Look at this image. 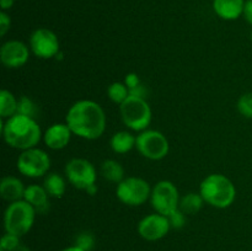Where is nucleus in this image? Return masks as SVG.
Masks as SVG:
<instances>
[{
	"mask_svg": "<svg viewBox=\"0 0 252 251\" xmlns=\"http://www.w3.org/2000/svg\"><path fill=\"white\" fill-rule=\"evenodd\" d=\"M65 123L74 135L86 140L98 139L106 129V113L100 103L79 100L69 107Z\"/></svg>",
	"mask_w": 252,
	"mask_h": 251,
	"instance_id": "obj_1",
	"label": "nucleus"
},
{
	"mask_svg": "<svg viewBox=\"0 0 252 251\" xmlns=\"http://www.w3.org/2000/svg\"><path fill=\"white\" fill-rule=\"evenodd\" d=\"M2 137L10 148L17 150H27L38 145L43 139L42 129L33 117L16 113L5 120L1 127Z\"/></svg>",
	"mask_w": 252,
	"mask_h": 251,
	"instance_id": "obj_2",
	"label": "nucleus"
},
{
	"mask_svg": "<svg viewBox=\"0 0 252 251\" xmlns=\"http://www.w3.org/2000/svg\"><path fill=\"white\" fill-rule=\"evenodd\" d=\"M199 193L204 202L218 209H225L236 198V187L230 179L223 174H211L199 185Z\"/></svg>",
	"mask_w": 252,
	"mask_h": 251,
	"instance_id": "obj_3",
	"label": "nucleus"
},
{
	"mask_svg": "<svg viewBox=\"0 0 252 251\" xmlns=\"http://www.w3.org/2000/svg\"><path fill=\"white\" fill-rule=\"evenodd\" d=\"M36 209L25 199L11 202L4 212L5 233L24 236L29 233L34 224Z\"/></svg>",
	"mask_w": 252,
	"mask_h": 251,
	"instance_id": "obj_4",
	"label": "nucleus"
},
{
	"mask_svg": "<svg viewBox=\"0 0 252 251\" xmlns=\"http://www.w3.org/2000/svg\"><path fill=\"white\" fill-rule=\"evenodd\" d=\"M120 113L126 127L135 132L148 129L152 123L153 112L147 98L129 95L127 100L120 105Z\"/></svg>",
	"mask_w": 252,
	"mask_h": 251,
	"instance_id": "obj_5",
	"label": "nucleus"
},
{
	"mask_svg": "<svg viewBox=\"0 0 252 251\" xmlns=\"http://www.w3.org/2000/svg\"><path fill=\"white\" fill-rule=\"evenodd\" d=\"M116 196L129 207H139L144 204L152 196V187L142 177H125L116 187Z\"/></svg>",
	"mask_w": 252,
	"mask_h": 251,
	"instance_id": "obj_6",
	"label": "nucleus"
},
{
	"mask_svg": "<svg viewBox=\"0 0 252 251\" xmlns=\"http://www.w3.org/2000/svg\"><path fill=\"white\" fill-rule=\"evenodd\" d=\"M51 167V157L47 152L34 147L22 150L16 160V169L24 176L38 179L46 176Z\"/></svg>",
	"mask_w": 252,
	"mask_h": 251,
	"instance_id": "obj_7",
	"label": "nucleus"
},
{
	"mask_svg": "<svg viewBox=\"0 0 252 251\" xmlns=\"http://www.w3.org/2000/svg\"><path fill=\"white\" fill-rule=\"evenodd\" d=\"M135 148L145 159L158 161L167 157L170 144L167 138L161 132L155 129H145L137 135Z\"/></svg>",
	"mask_w": 252,
	"mask_h": 251,
	"instance_id": "obj_8",
	"label": "nucleus"
},
{
	"mask_svg": "<svg viewBox=\"0 0 252 251\" xmlns=\"http://www.w3.org/2000/svg\"><path fill=\"white\" fill-rule=\"evenodd\" d=\"M179 189L171 181L162 180L155 184L152 188L150 203L157 213L169 217L172 212L179 209L180 206Z\"/></svg>",
	"mask_w": 252,
	"mask_h": 251,
	"instance_id": "obj_9",
	"label": "nucleus"
},
{
	"mask_svg": "<svg viewBox=\"0 0 252 251\" xmlns=\"http://www.w3.org/2000/svg\"><path fill=\"white\" fill-rule=\"evenodd\" d=\"M64 174L69 184L75 188L86 191L89 187L96 185L97 171L94 164L83 157H74L69 160L64 167Z\"/></svg>",
	"mask_w": 252,
	"mask_h": 251,
	"instance_id": "obj_10",
	"label": "nucleus"
},
{
	"mask_svg": "<svg viewBox=\"0 0 252 251\" xmlns=\"http://www.w3.org/2000/svg\"><path fill=\"white\" fill-rule=\"evenodd\" d=\"M59 39L52 30L39 27L32 32L30 37V49L32 53L41 59H51L58 56Z\"/></svg>",
	"mask_w": 252,
	"mask_h": 251,
	"instance_id": "obj_11",
	"label": "nucleus"
},
{
	"mask_svg": "<svg viewBox=\"0 0 252 251\" xmlns=\"http://www.w3.org/2000/svg\"><path fill=\"white\" fill-rule=\"evenodd\" d=\"M171 229L169 218L159 213L148 214L144 218L140 219L138 223L137 230L140 238L147 241H158L167 235Z\"/></svg>",
	"mask_w": 252,
	"mask_h": 251,
	"instance_id": "obj_12",
	"label": "nucleus"
},
{
	"mask_svg": "<svg viewBox=\"0 0 252 251\" xmlns=\"http://www.w3.org/2000/svg\"><path fill=\"white\" fill-rule=\"evenodd\" d=\"M30 51V46L24 42L19 39H10L0 48V61L6 68H21L29 62Z\"/></svg>",
	"mask_w": 252,
	"mask_h": 251,
	"instance_id": "obj_13",
	"label": "nucleus"
},
{
	"mask_svg": "<svg viewBox=\"0 0 252 251\" xmlns=\"http://www.w3.org/2000/svg\"><path fill=\"white\" fill-rule=\"evenodd\" d=\"M71 135H74L73 132L65 122L53 123L43 133V142L49 149L61 150L70 143Z\"/></svg>",
	"mask_w": 252,
	"mask_h": 251,
	"instance_id": "obj_14",
	"label": "nucleus"
},
{
	"mask_svg": "<svg viewBox=\"0 0 252 251\" xmlns=\"http://www.w3.org/2000/svg\"><path fill=\"white\" fill-rule=\"evenodd\" d=\"M24 199L29 202L37 213L46 214L49 211V196L46 188L39 185H29L25 189Z\"/></svg>",
	"mask_w": 252,
	"mask_h": 251,
	"instance_id": "obj_15",
	"label": "nucleus"
},
{
	"mask_svg": "<svg viewBox=\"0 0 252 251\" xmlns=\"http://www.w3.org/2000/svg\"><path fill=\"white\" fill-rule=\"evenodd\" d=\"M25 189L24 182L16 176H5L0 182V196L10 203L24 199Z\"/></svg>",
	"mask_w": 252,
	"mask_h": 251,
	"instance_id": "obj_16",
	"label": "nucleus"
},
{
	"mask_svg": "<svg viewBox=\"0 0 252 251\" xmlns=\"http://www.w3.org/2000/svg\"><path fill=\"white\" fill-rule=\"evenodd\" d=\"M244 0H213L214 12L223 20H236L244 14Z\"/></svg>",
	"mask_w": 252,
	"mask_h": 251,
	"instance_id": "obj_17",
	"label": "nucleus"
},
{
	"mask_svg": "<svg viewBox=\"0 0 252 251\" xmlns=\"http://www.w3.org/2000/svg\"><path fill=\"white\" fill-rule=\"evenodd\" d=\"M135 143H137V137H134L128 130L116 132L110 140L111 149L116 154H126V153L130 152L133 148H135Z\"/></svg>",
	"mask_w": 252,
	"mask_h": 251,
	"instance_id": "obj_18",
	"label": "nucleus"
},
{
	"mask_svg": "<svg viewBox=\"0 0 252 251\" xmlns=\"http://www.w3.org/2000/svg\"><path fill=\"white\" fill-rule=\"evenodd\" d=\"M43 187L46 188L49 197L62 198L66 191V182L58 172H48L44 177Z\"/></svg>",
	"mask_w": 252,
	"mask_h": 251,
	"instance_id": "obj_19",
	"label": "nucleus"
},
{
	"mask_svg": "<svg viewBox=\"0 0 252 251\" xmlns=\"http://www.w3.org/2000/svg\"><path fill=\"white\" fill-rule=\"evenodd\" d=\"M100 174L106 181L120 184L125 179V169L117 160L107 159L101 164Z\"/></svg>",
	"mask_w": 252,
	"mask_h": 251,
	"instance_id": "obj_20",
	"label": "nucleus"
},
{
	"mask_svg": "<svg viewBox=\"0 0 252 251\" xmlns=\"http://www.w3.org/2000/svg\"><path fill=\"white\" fill-rule=\"evenodd\" d=\"M17 102L19 98L15 97L11 91L4 90L0 91V117L1 120H7L17 113Z\"/></svg>",
	"mask_w": 252,
	"mask_h": 251,
	"instance_id": "obj_21",
	"label": "nucleus"
},
{
	"mask_svg": "<svg viewBox=\"0 0 252 251\" xmlns=\"http://www.w3.org/2000/svg\"><path fill=\"white\" fill-rule=\"evenodd\" d=\"M206 203L202 197V194L197 193V192H189V193L185 194L180 199L179 208L184 212L185 214H196L202 209L203 204Z\"/></svg>",
	"mask_w": 252,
	"mask_h": 251,
	"instance_id": "obj_22",
	"label": "nucleus"
},
{
	"mask_svg": "<svg viewBox=\"0 0 252 251\" xmlns=\"http://www.w3.org/2000/svg\"><path fill=\"white\" fill-rule=\"evenodd\" d=\"M107 96L116 105H122L129 96V89L125 83L115 81L107 89Z\"/></svg>",
	"mask_w": 252,
	"mask_h": 251,
	"instance_id": "obj_23",
	"label": "nucleus"
},
{
	"mask_svg": "<svg viewBox=\"0 0 252 251\" xmlns=\"http://www.w3.org/2000/svg\"><path fill=\"white\" fill-rule=\"evenodd\" d=\"M17 113L34 118L37 113L36 103L27 96H21L19 98V102H17Z\"/></svg>",
	"mask_w": 252,
	"mask_h": 251,
	"instance_id": "obj_24",
	"label": "nucleus"
},
{
	"mask_svg": "<svg viewBox=\"0 0 252 251\" xmlns=\"http://www.w3.org/2000/svg\"><path fill=\"white\" fill-rule=\"evenodd\" d=\"M238 111L246 118H252V93L244 94L238 100Z\"/></svg>",
	"mask_w": 252,
	"mask_h": 251,
	"instance_id": "obj_25",
	"label": "nucleus"
},
{
	"mask_svg": "<svg viewBox=\"0 0 252 251\" xmlns=\"http://www.w3.org/2000/svg\"><path fill=\"white\" fill-rule=\"evenodd\" d=\"M74 245L79 246L84 251H91L95 248V236L89 231H83V233L78 234Z\"/></svg>",
	"mask_w": 252,
	"mask_h": 251,
	"instance_id": "obj_26",
	"label": "nucleus"
},
{
	"mask_svg": "<svg viewBox=\"0 0 252 251\" xmlns=\"http://www.w3.org/2000/svg\"><path fill=\"white\" fill-rule=\"evenodd\" d=\"M20 245V236L5 233L0 240V251H15Z\"/></svg>",
	"mask_w": 252,
	"mask_h": 251,
	"instance_id": "obj_27",
	"label": "nucleus"
},
{
	"mask_svg": "<svg viewBox=\"0 0 252 251\" xmlns=\"http://www.w3.org/2000/svg\"><path fill=\"white\" fill-rule=\"evenodd\" d=\"M167 218H169L171 229H182L185 226V224H186V214L180 208L172 212Z\"/></svg>",
	"mask_w": 252,
	"mask_h": 251,
	"instance_id": "obj_28",
	"label": "nucleus"
},
{
	"mask_svg": "<svg viewBox=\"0 0 252 251\" xmlns=\"http://www.w3.org/2000/svg\"><path fill=\"white\" fill-rule=\"evenodd\" d=\"M11 26V19L6 12H0V36H5Z\"/></svg>",
	"mask_w": 252,
	"mask_h": 251,
	"instance_id": "obj_29",
	"label": "nucleus"
},
{
	"mask_svg": "<svg viewBox=\"0 0 252 251\" xmlns=\"http://www.w3.org/2000/svg\"><path fill=\"white\" fill-rule=\"evenodd\" d=\"M123 83H125L126 85H127V88L130 90V89L140 85V84H142V80H140L139 75H138L137 73H128L127 75H126L125 81H123Z\"/></svg>",
	"mask_w": 252,
	"mask_h": 251,
	"instance_id": "obj_30",
	"label": "nucleus"
},
{
	"mask_svg": "<svg viewBox=\"0 0 252 251\" xmlns=\"http://www.w3.org/2000/svg\"><path fill=\"white\" fill-rule=\"evenodd\" d=\"M129 95L132 96H137V97H143V98H147L148 95V90L145 88L144 84H140V85L135 86V88L130 89L129 90Z\"/></svg>",
	"mask_w": 252,
	"mask_h": 251,
	"instance_id": "obj_31",
	"label": "nucleus"
},
{
	"mask_svg": "<svg viewBox=\"0 0 252 251\" xmlns=\"http://www.w3.org/2000/svg\"><path fill=\"white\" fill-rule=\"evenodd\" d=\"M244 17L249 24L252 25V0H248L244 6Z\"/></svg>",
	"mask_w": 252,
	"mask_h": 251,
	"instance_id": "obj_32",
	"label": "nucleus"
},
{
	"mask_svg": "<svg viewBox=\"0 0 252 251\" xmlns=\"http://www.w3.org/2000/svg\"><path fill=\"white\" fill-rule=\"evenodd\" d=\"M14 4V0H0V6H1L2 10L10 9Z\"/></svg>",
	"mask_w": 252,
	"mask_h": 251,
	"instance_id": "obj_33",
	"label": "nucleus"
},
{
	"mask_svg": "<svg viewBox=\"0 0 252 251\" xmlns=\"http://www.w3.org/2000/svg\"><path fill=\"white\" fill-rule=\"evenodd\" d=\"M85 192H86V193H88V194H90V196H95L96 192H97V186H96V185H93V186L89 187V188L86 189Z\"/></svg>",
	"mask_w": 252,
	"mask_h": 251,
	"instance_id": "obj_34",
	"label": "nucleus"
},
{
	"mask_svg": "<svg viewBox=\"0 0 252 251\" xmlns=\"http://www.w3.org/2000/svg\"><path fill=\"white\" fill-rule=\"evenodd\" d=\"M62 251H84V250H83V249L79 248V246L71 245V246H68V248L63 249V250H62Z\"/></svg>",
	"mask_w": 252,
	"mask_h": 251,
	"instance_id": "obj_35",
	"label": "nucleus"
},
{
	"mask_svg": "<svg viewBox=\"0 0 252 251\" xmlns=\"http://www.w3.org/2000/svg\"><path fill=\"white\" fill-rule=\"evenodd\" d=\"M15 251H31V250H30V249H29V248H27V246L22 245V244H21V245H20V246H19V248H17V249H16V250H15Z\"/></svg>",
	"mask_w": 252,
	"mask_h": 251,
	"instance_id": "obj_36",
	"label": "nucleus"
},
{
	"mask_svg": "<svg viewBox=\"0 0 252 251\" xmlns=\"http://www.w3.org/2000/svg\"><path fill=\"white\" fill-rule=\"evenodd\" d=\"M251 41H252V33H251Z\"/></svg>",
	"mask_w": 252,
	"mask_h": 251,
	"instance_id": "obj_37",
	"label": "nucleus"
},
{
	"mask_svg": "<svg viewBox=\"0 0 252 251\" xmlns=\"http://www.w3.org/2000/svg\"><path fill=\"white\" fill-rule=\"evenodd\" d=\"M14 1H15V0H14Z\"/></svg>",
	"mask_w": 252,
	"mask_h": 251,
	"instance_id": "obj_38",
	"label": "nucleus"
}]
</instances>
